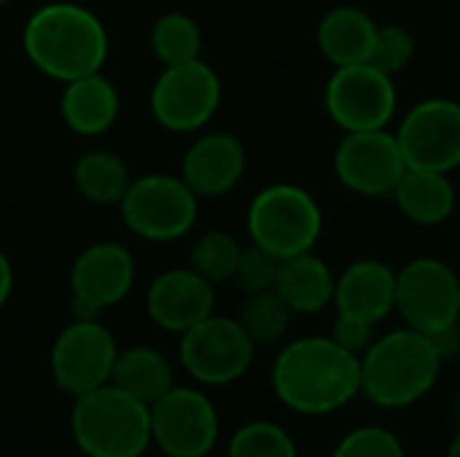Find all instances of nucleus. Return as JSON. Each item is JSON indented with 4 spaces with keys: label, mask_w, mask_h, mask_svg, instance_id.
I'll return each mask as SVG.
<instances>
[{
    "label": "nucleus",
    "mask_w": 460,
    "mask_h": 457,
    "mask_svg": "<svg viewBox=\"0 0 460 457\" xmlns=\"http://www.w3.org/2000/svg\"><path fill=\"white\" fill-rule=\"evenodd\" d=\"M119 345L100 318H73L51 345V377L73 399L111 382Z\"/></svg>",
    "instance_id": "obj_10"
},
{
    "label": "nucleus",
    "mask_w": 460,
    "mask_h": 457,
    "mask_svg": "<svg viewBox=\"0 0 460 457\" xmlns=\"http://www.w3.org/2000/svg\"><path fill=\"white\" fill-rule=\"evenodd\" d=\"M291 307L272 291H259V294H248L237 321L245 329V334L251 337V342L259 345H275L286 337L288 326H291Z\"/></svg>",
    "instance_id": "obj_26"
},
{
    "label": "nucleus",
    "mask_w": 460,
    "mask_h": 457,
    "mask_svg": "<svg viewBox=\"0 0 460 457\" xmlns=\"http://www.w3.org/2000/svg\"><path fill=\"white\" fill-rule=\"evenodd\" d=\"M337 277L332 267L313 250L283 259L275 280V294L291 307L294 315H315L334 304Z\"/></svg>",
    "instance_id": "obj_20"
},
{
    "label": "nucleus",
    "mask_w": 460,
    "mask_h": 457,
    "mask_svg": "<svg viewBox=\"0 0 460 457\" xmlns=\"http://www.w3.org/2000/svg\"><path fill=\"white\" fill-rule=\"evenodd\" d=\"M391 197L402 215L418 226H439L456 210V186L445 172L410 167Z\"/></svg>",
    "instance_id": "obj_22"
},
{
    "label": "nucleus",
    "mask_w": 460,
    "mask_h": 457,
    "mask_svg": "<svg viewBox=\"0 0 460 457\" xmlns=\"http://www.w3.org/2000/svg\"><path fill=\"white\" fill-rule=\"evenodd\" d=\"M396 312L404 326L429 337L458 326V272L437 256H418L407 261L396 272Z\"/></svg>",
    "instance_id": "obj_7"
},
{
    "label": "nucleus",
    "mask_w": 460,
    "mask_h": 457,
    "mask_svg": "<svg viewBox=\"0 0 460 457\" xmlns=\"http://www.w3.org/2000/svg\"><path fill=\"white\" fill-rule=\"evenodd\" d=\"M8 3H13V0H0V8H3V5H8Z\"/></svg>",
    "instance_id": "obj_36"
},
{
    "label": "nucleus",
    "mask_w": 460,
    "mask_h": 457,
    "mask_svg": "<svg viewBox=\"0 0 460 457\" xmlns=\"http://www.w3.org/2000/svg\"><path fill=\"white\" fill-rule=\"evenodd\" d=\"M407 170L396 132L388 127L345 132L334 151V172L340 183L358 197H391Z\"/></svg>",
    "instance_id": "obj_15"
},
{
    "label": "nucleus",
    "mask_w": 460,
    "mask_h": 457,
    "mask_svg": "<svg viewBox=\"0 0 460 457\" xmlns=\"http://www.w3.org/2000/svg\"><path fill=\"white\" fill-rule=\"evenodd\" d=\"M240 253H243V245L234 234L213 229V232L199 234L197 242L191 245L189 267L197 275H202L208 283L218 286V283H226L234 277Z\"/></svg>",
    "instance_id": "obj_27"
},
{
    "label": "nucleus",
    "mask_w": 460,
    "mask_h": 457,
    "mask_svg": "<svg viewBox=\"0 0 460 457\" xmlns=\"http://www.w3.org/2000/svg\"><path fill=\"white\" fill-rule=\"evenodd\" d=\"M377 22L356 5H334L318 22V48L334 67L369 62Z\"/></svg>",
    "instance_id": "obj_21"
},
{
    "label": "nucleus",
    "mask_w": 460,
    "mask_h": 457,
    "mask_svg": "<svg viewBox=\"0 0 460 457\" xmlns=\"http://www.w3.org/2000/svg\"><path fill=\"white\" fill-rule=\"evenodd\" d=\"M332 457H407L402 439L380 426H361L340 439Z\"/></svg>",
    "instance_id": "obj_30"
},
{
    "label": "nucleus",
    "mask_w": 460,
    "mask_h": 457,
    "mask_svg": "<svg viewBox=\"0 0 460 457\" xmlns=\"http://www.w3.org/2000/svg\"><path fill=\"white\" fill-rule=\"evenodd\" d=\"M111 385L121 388L124 393L151 407L159 396H164L175 385V372L167 356L159 353L156 347L132 345L127 350H119Z\"/></svg>",
    "instance_id": "obj_23"
},
{
    "label": "nucleus",
    "mask_w": 460,
    "mask_h": 457,
    "mask_svg": "<svg viewBox=\"0 0 460 457\" xmlns=\"http://www.w3.org/2000/svg\"><path fill=\"white\" fill-rule=\"evenodd\" d=\"M151 51L154 57L167 65H181L199 59L202 54V30L194 16L183 11H167L162 13L151 27Z\"/></svg>",
    "instance_id": "obj_25"
},
{
    "label": "nucleus",
    "mask_w": 460,
    "mask_h": 457,
    "mask_svg": "<svg viewBox=\"0 0 460 457\" xmlns=\"http://www.w3.org/2000/svg\"><path fill=\"white\" fill-rule=\"evenodd\" d=\"M248 237L280 261L315 248L323 232L321 205L294 183H272L248 205Z\"/></svg>",
    "instance_id": "obj_5"
},
{
    "label": "nucleus",
    "mask_w": 460,
    "mask_h": 457,
    "mask_svg": "<svg viewBox=\"0 0 460 457\" xmlns=\"http://www.w3.org/2000/svg\"><path fill=\"white\" fill-rule=\"evenodd\" d=\"M146 310L162 331L181 337L216 312V286L191 267L167 269L148 286Z\"/></svg>",
    "instance_id": "obj_16"
},
{
    "label": "nucleus",
    "mask_w": 460,
    "mask_h": 457,
    "mask_svg": "<svg viewBox=\"0 0 460 457\" xmlns=\"http://www.w3.org/2000/svg\"><path fill=\"white\" fill-rule=\"evenodd\" d=\"M323 97L332 121L345 132L385 129L399 105L394 75L377 70L372 62L334 67Z\"/></svg>",
    "instance_id": "obj_12"
},
{
    "label": "nucleus",
    "mask_w": 460,
    "mask_h": 457,
    "mask_svg": "<svg viewBox=\"0 0 460 457\" xmlns=\"http://www.w3.org/2000/svg\"><path fill=\"white\" fill-rule=\"evenodd\" d=\"M124 226L148 242H172L186 237L199 215V197L181 175L151 172L132 178L119 202Z\"/></svg>",
    "instance_id": "obj_6"
},
{
    "label": "nucleus",
    "mask_w": 460,
    "mask_h": 457,
    "mask_svg": "<svg viewBox=\"0 0 460 457\" xmlns=\"http://www.w3.org/2000/svg\"><path fill=\"white\" fill-rule=\"evenodd\" d=\"M456 415H458V423H460V399H458V404H456Z\"/></svg>",
    "instance_id": "obj_35"
},
{
    "label": "nucleus",
    "mask_w": 460,
    "mask_h": 457,
    "mask_svg": "<svg viewBox=\"0 0 460 457\" xmlns=\"http://www.w3.org/2000/svg\"><path fill=\"white\" fill-rule=\"evenodd\" d=\"M22 48L35 70L67 83L102 70L108 30L89 8L54 0L30 13L22 30Z\"/></svg>",
    "instance_id": "obj_2"
},
{
    "label": "nucleus",
    "mask_w": 460,
    "mask_h": 457,
    "mask_svg": "<svg viewBox=\"0 0 460 457\" xmlns=\"http://www.w3.org/2000/svg\"><path fill=\"white\" fill-rule=\"evenodd\" d=\"M334 307L369 323L385 321L396 310V269L380 259H358L337 275Z\"/></svg>",
    "instance_id": "obj_18"
},
{
    "label": "nucleus",
    "mask_w": 460,
    "mask_h": 457,
    "mask_svg": "<svg viewBox=\"0 0 460 457\" xmlns=\"http://www.w3.org/2000/svg\"><path fill=\"white\" fill-rule=\"evenodd\" d=\"M442 364L429 334L410 326L388 331L361 356V393L383 409L412 407L437 385Z\"/></svg>",
    "instance_id": "obj_3"
},
{
    "label": "nucleus",
    "mask_w": 460,
    "mask_h": 457,
    "mask_svg": "<svg viewBox=\"0 0 460 457\" xmlns=\"http://www.w3.org/2000/svg\"><path fill=\"white\" fill-rule=\"evenodd\" d=\"M272 391L296 415H332L361 393V358L332 337L294 339L272 364Z\"/></svg>",
    "instance_id": "obj_1"
},
{
    "label": "nucleus",
    "mask_w": 460,
    "mask_h": 457,
    "mask_svg": "<svg viewBox=\"0 0 460 457\" xmlns=\"http://www.w3.org/2000/svg\"><path fill=\"white\" fill-rule=\"evenodd\" d=\"M447 457H460V431L456 434V439H453V444L447 450Z\"/></svg>",
    "instance_id": "obj_34"
},
{
    "label": "nucleus",
    "mask_w": 460,
    "mask_h": 457,
    "mask_svg": "<svg viewBox=\"0 0 460 457\" xmlns=\"http://www.w3.org/2000/svg\"><path fill=\"white\" fill-rule=\"evenodd\" d=\"M278 269H280V259L270 250H264L261 245L251 242L248 248L243 245L237 269H234V283L245 291V294H259V291H272L275 280H278Z\"/></svg>",
    "instance_id": "obj_31"
},
{
    "label": "nucleus",
    "mask_w": 460,
    "mask_h": 457,
    "mask_svg": "<svg viewBox=\"0 0 460 457\" xmlns=\"http://www.w3.org/2000/svg\"><path fill=\"white\" fill-rule=\"evenodd\" d=\"M340 347H345L348 353L353 356H364L367 347L375 342V323L369 321H361V318H353V315H342L337 312V321L332 326V334H329Z\"/></svg>",
    "instance_id": "obj_32"
},
{
    "label": "nucleus",
    "mask_w": 460,
    "mask_h": 457,
    "mask_svg": "<svg viewBox=\"0 0 460 457\" xmlns=\"http://www.w3.org/2000/svg\"><path fill=\"white\" fill-rule=\"evenodd\" d=\"M151 116L170 132H199L221 105V78L202 57L167 65L151 86Z\"/></svg>",
    "instance_id": "obj_9"
},
{
    "label": "nucleus",
    "mask_w": 460,
    "mask_h": 457,
    "mask_svg": "<svg viewBox=\"0 0 460 457\" xmlns=\"http://www.w3.org/2000/svg\"><path fill=\"white\" fill-rule=\"evenodd\" d=\"M135 256L127 245L100 240L86 245L70 267L73 318H100L121 304L135 286Z\"/></svg>",
    "instance_id": "obj_14"
},
{
    "label": "nucleus",
    "mask_w": 460,
    "mask_h": 457,
    "mask_svg": "<svg viewBox=\"0 0 460 457\" xmlns=\"http://www.w3.org/2000/svg\"><path fill=\"white\" fill-rule=\"evenodd\" d=\"M415 51H418L415 35L404 24H377L369 62L388 75H399L402 70L410 67Z\"/></svg>",
    "instance_id": "obj_29"
},
{
    "label": "nucleus",
    "mask_w": 460,
    "mask_h": 457,
    "mask_svg": "<svg viewBox=\"0 0 460 457\" xmlns=\"http://www.w3.org/2000/svg\"><path fill=\"white\" fill-rule=\"evenodd\" d=\"M11 291H13V267H11L8 256L0 250V310L5 307Z\"/></svg>",
    "instance_id": "obj_33"
},
{
    "label": "nucleus",
    "mask_w": 460,
    "mask_h": 457,
    "mask_svg": "<svg viewBox=\"0 0 460 457\" xmlns=\"http://www.w3.org/2000/svg\"><path fill=\"white\" fill-rule=\"evenodd\" d=\"M70 434L86 457H143L151 442V407L116 385L73 399Z\"/></svg>",
    "instance_id": "obj_4"
},
{
    "label": "nucleus",
    "mask_w": 460,
    "mask_h": 457,
    "mask_svg": "<svg viewBox=\"0 0 460 457\" xmlns=\"http://www.w3.org/2000/svg\"><path fill=\"white\" fill-rule=\"evenodd\" d=\"M129 183H132L129 164L108 148L86 151L73 164V186L92 205L119 207Z\"/></svg>",
    "instance_id": "obj_24"
},
{
    "label": "nucleus",
    "mask_w": 460,
    "mask_h": 457,
    "mask_svg": "<svg viewBox=\"0 0 460 457\" xmlns=\"http://www.w3.org/2000/svg\"><path fill=\"white\" fill-rule=\"evenodd\" d=\"M226 457H299V450L283 426L270 420H251L232 434Z\"/></svg>",
    "instance_id": "obj_28"
},
{
    "label": "nucleus",
    "mask_w": 460,
    "mask_h": 457,
    "mask_svg": "<svg viewBox=\"0 0 460 457\" xmlns=\"http://www.w3.org/2000/svg\"><path fill=\"white\" fill-rule=\"evenodd\" d=\"M396 140L407 167L450 175L460 167V102L450 97L415 102L402 116Z\"/></svg>",
    "instance_id": "obj_13"
},
{
    "label": "nucleus",
    "mask_w": 460,
    "mask_h": 457,
    "mask_svg": "<svg viewBox=\"0 0 460 457\" xmlns=\"http://www.w3.org/2000/svg\"><path fill=\"white\" fill-rule=\"evenodd\" d=\"M218 436V409L199 388L172 385L151 404V442L162 455L208 457Z\"/></svg>",
    "instance_id": "obj_11"
},
{
    "label": "nucleus",
    "mask_w": 460,
    "mask_h": 457,
    "mask_svg": "<svg viewBox=\"0 0 460 457\" xmlns=\"http://www.w3.org/2000/svg\"><path fill=\"white\" fill-rule=\"evenodd\" d=\"M121 110L119 92L111 78L100 73L67 81L59 97V113L70 132L81 137H97L108 132Z\"/></svg>",
    "instance_id": "obj_19"
},
{
    "label": "nucleus",
    "mask_w": 460,
    "mask_h": 457,
    "mask_svg": "<svg viewBox=\"0 0 460 457\" xmlns=\"http://www.w3.org/2000/svg\"><path fill=\"white\" fill-rule=\"evenodd\" d=\"M256 345L245 334L237 318L208 315L194 329L181 334L178 358L191 380L208 388L232 385L253 364Z\"/></svg>",
    "instance_id": "obj_8"
},
{
    "label": "nucleus",
    "mask_w": 460,
    "mask_h": 457,
    "mask_svg": "<svg viewBox=\"0 0 460 457\" xmlns=\"http://www.w3.org/2000/svg\"><path fill=\"white\" fill-rule=\"evenodd\" d=\"M248 167V151L243 140L232 132H205L199 135L181 162V178L202 199L221 197L232 191Z\"/></svg>",
    "instance_id": "obj_17"
}]
</instances>
